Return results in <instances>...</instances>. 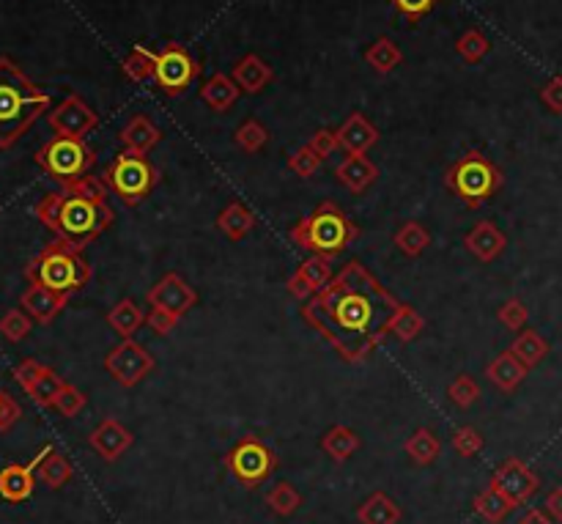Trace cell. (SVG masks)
Listing matches in <instances>:
<instances>
[{"instance_id": "1", "label": "cell", "mask_w": 562, "mask_h": 524, "mask_svg": "<svg viewBox=\"0 0 562 524\" xmlns=\"http://www.w3.org/2000/svg\"><path fill=\"white\" fill-rule=\"evenodd\" d=\"M401 302L359 261H349L302 308L305 321L349 362H362L390 332Z\"/></svg>"}, {"instance_id": "2", "label": "cell", "mask_w": 562, "mask_h": 524, "mask_svg": "<svg viewBox=\"0 0 562 524\" xmlns=\"http://www.w3.org/2000/svg\"><path fill=\"white\" fill-rule=\"evenodd\" d=\"M33 212L58 240L69 242L74 250L91 245L113 223L108 184L97 176H82L72 184H64L58 193L44 196Z\"/></svg>"}, {"instance_id": "3", "label": "cell", "mask_w": 562, "mask_h": 524, "mask_svg": "<svg viewBox=\"0 0 562 524\" xmlns=\"http://www.w3.org/2000/svg\"><path fill=\"white\" fill-rule=\"evenodd\" d=\"M44 110H50V97L14 61L0 58V149L14 146Z\"/></svg>"}, {"instance_id": "4", "label": "cell", "mask_w": 562, "mask_h": 524, "mask_svg": "<svg viewBox=\"0 0 562 524\" xmlns=\"http://www.w3.org/2000/svg\"><path fill=\"white\" fill-rule=\"evenodd\" d=\"M291 242L302 250H313L316 256H326L333 258L338 253H343L351 240L357 236V228L351 225V220L335 206V204H321L313 214H307L305 220H299L291 231Z\"/></svg>"}, {"instance_id": "5", "label": "cell", "mask_w": 562, "mask_h": 524, "mask_svg": "<svg viewBox=\"0 0 562 524\" xmlns=\"http://www.w3.org/2000/svg\"><path fill=\"white\" fill-rule=\"evenodd\" d=\"M25 277L30 283L47 285V289L72 294L80 292L91 280V266L80 258V250H74L69 242L58 240L47 245L25 269Z\"/></svg>"}, {"instance_id": "6", "label": "cell", "mask_w": 562, "mask_h": 524, "mask_svg": "<svg viewBox=\"0 0 562 524\" xmlns=\"http://www.w3.org/2000/svg\"><path fill=\"white\" fill-rule=\"evenodd\" d=\"M445 184L458 201H463V206L478 209L502 187V173L486 154L466 152L455 165H450Z\"/></svg>"}, {"instance_id": "7", "label": "cell", "mask_w": 562, "mask_h": 524, "mask_svg": "<svg viewBox=\"0 0 562 524\" xmlns=\"http://www.w3.org/2000/svg\"><path fill=\"white\" fill-rule=\"evenodd\" d=\"M36 162L56 181L72 184V181L88 176V170L93 168V162H97V154H93V149H88L80 137L56 135L50 143H44V146L39 149Z\"/></svg>"}, {"instance_id": "8", "label": "cell", "mask_w": 562, "mask_h": 524, "mask_svg": "<svg viewBox=\"0 0 562 524\" xmlns=\"http://www.w3.org/2000/svg\"><path fill=\"white\" fill-rule=\"evenodd\" d=\"M157 181H160V170L146 157L132 152L118 154L105 170V184L126 206H137L157 187Z\"/></svg>"}, {"instance_id": "9", "label": "cell", "mask_w": 562, "mask_h": 524, "mask_svg": "<svg viewBox=\"0 0 562 524\" xmlns=\"http://www.w3.org/2000/svg\"><path fill=\"white\" fill-rule=\"evenodd\" d=\"M274 464L277 461H274L272 450L255 437L242 440L228 456V469L233 472V478L247 489H255L258 484H264L274 472Z\"/></svg>"}, {"instance_id": "10", "label": "cell", "mask_w": 562, "mask_h": 524, "mask_svg": "<svg viewBox=\"0 0 562 524\" xmlns=\"http://www.w3.org/2000/svg\"><path fill=\"white\" fill-rule=\"evenodd\" d=\"M154 357L151 352H146L143 344H137L134 338H124L118 346L110 349V354L105 357V368L108 373L116 379L124 388H134L154 371Z\"/></svg>"}, {"instance_id": "11", "label": "cell", "mask_w": 562, "mask_h": 524, "mask_svg": "<svg viewBox=\"0 0 562 524\" xmlns=\"http://www.w3.org/2000/svg\"><path fill=\"white\" fill-rule=\"evenodd\" d=\"M195 77H198V64L181 44H165L157 53L154 80L160 83V88L165 93H170V97L173 93H184L193 85Z\"/></svg>"}, {"instance_id": "12", "label": "cell", "mask_w": 562, "mask_h": 524, "mask_svg": "<svg viewBox=\"0 0 562 524\" xmlns=\"http://www.w3.org/2000/svg\"><path fill=\"white\" fill-rule=\"evenodd\" d=\"M14 379L20 382V388L39 404V406H47L53 409L56 398L61 396V390L66 388L64 379L53 371L41 365L39 360H22L17 368H14Z\"/></svg>"}, {"instance_id": "13", "label": "cell", "mask_w": 562, "mask_h": 524, "mask_svg": "<svg viewBox=\"0 0 562 524\" xmlns=\"http://www.w3.org/2000/svg\"><path fill=\"white\" fill-rule=\"evenodd\" d=\"M47 121H50L53 132L56 135H64V137H85L88 132H93L99 127V116L97 110H93L88 102H82L77 93H72V97H66L58 108L50 110V116H47Z\"/></svg>"}, {"instance_id": "14", "label": "cell", "mask_w": 562, "mask_h": 524, "mask_svg": "<svg viewBox=\"0 0 562 524\" xmlns=\"http://www.w3.org/2000/svg\"><path fill=\"white\" fill-rule=\"evenodd\" d=\"M146 300H149L151 308H160V310H168V313H176V316L190 313L198 305L195 289L176 272H168L162 280H157V285L146 294Z\"/></svg>"}, {"instance_id": "15", "label": "cell", "mask_w": 562, "mask_h": 524, "mask_svg": "<svg viewBox=\"0 0 562 524\" xmlns=\"http://www.w3.org/2000/svg\"><path fill=\"white\" fill-rule=\"evenodd\" d=\"M491 484L513 502V505H524L535 492H538V478H535V472L519 461V458H507L497 472H494V478Z\"/></svg>"}, {"instance_id": "16", "label": "cell", "mask_w": 562, "mask_h": 524, "mask_svg": "<svg viewBox=\"0 0 562 524\" xmlns=\"http://www.w3.org/2000/svg\"><path fill=\"white\" fill-rule=\"evenodd\" d=\"M53 445L41 448L28 464H12L0 472V497L6 502H22L33 494V472L39 469V464L50 456Z\"/></svg>"}, {"instance_id": "17", "label": "cell", "mask_w": 562, "mask_h": 524, "mask_svg": "<svg viewBox=\"0 0 562 524\" xmlns=\"http://www.w3.org/2000/svg\"><path fill=\"white\" fill-rule=\"evenodd\" d=\"M333 280V269H330V258L326 256H310L299 264V269L289 277V292L297 300H310L316 297L321 289H326Z\"/></svg>"}, {"instance_id": "18", "label": "cell", "mask_w": 562, "mask_h": 524, "mask_svg": "<svg viewBox=\"0 0 562 524\" xmlns=\"http://www.w3.org/2000/svg\"><path fill=\"white\" fill-rule=\"evenodd\" d=\"M22 310L47 324V321H53L69 302V294H61V292H53V289H47V285H39V283H30L28 285V292L22 294Z\"/></svg>"}, {"instance_id": "19", "label": "cell", "mask_w": 562, "mask_h": 524, "mask_svg": "<svg viewBox=\"0 0 562 524\" xmlns=\"http://www.w3.org/2000/svg\"><path fill=\"white\" fill-rule=\"evenodd\" d=\"M338 143L346 154H365V152H370V146L379 143V129L373 127L362 113H351L338 129Z\"/></svg>"}, {"instance_id": "20", "label": "cell", "mask_w": 562, "mask_h": 524, "mask_svg": "<svg viewBox=\"0 0 562 524\" xmlns=\"http://www.w3.org/2000/svg\"><path fill=\"white\" fill-rule=\"evenodd\" d=\"M463 245H466V250H470L478 261H494L502 250H505V245H507V240H505V233L491 223V220H480L470 233L463 236Z\"/></svg>"}, {"instance_id": "21", "label": "cell", "mask_w": 562, "mask_h": 524, "mask_svg": "<svg viewBox=\"0 0 562 524\" xmlns=\"http://www.w3.org/2000/svg\"><path fill=\"white\" fill-rule=\"evenodd\" d=\"M129 445H132V434L126 432V428L118 420H113V417L102 420L91 432V448L97 450L102 458H108V461H116Z\"/></svg>"}, {"instance_id": "22", "label": "cell", "mask_w": 562, "mask_h": 524, "mask_svg": "<svg viewBox=\"0 0 562 524\" xmlns=\"http://www.w3.org/2000/svg\"><path fill=\"white\" fill-rule=\"evenodd\" d=\"M121 143H124V149L132 152V154H140V157H146L157 143L162 140V129L149 121L146 116H134L121 132H118Z\"/></svg>"}, {"instance_id": "23", "label": "cell", "mask_w": 562, "mask_h": 524, "mask_svg": "<svg viewBox=\"0 0 562 524\" xmlns=\"http://www.w3.org/2000/svg\"><path fill=\"white\" fill-rule=\"evenodd\" d=\"M338 181L351 189V193H365V189L379 179L376 162H370L365 154H349L338 168H335Z\"/></svg>"}, {"instance_id": "24", "label": "cell", "mask_w": 562, "mask_h": 524, "mask_svg": "<svg viewBox=\"0 0 562 524\" xmlns=\"http://www.w3.org/2000/svg\"><path fill=\"white\" fill-rule=\"evenodd\" d=\"M230 77H233V83H237L245 93H261L274 80V72H272V66L261 56L250 53L237 66H233Z\"/></svg>"}, {"instance_id": "25", "label": "cell", "mask_w": 562, "mask_h": 524, "mask_svg": "<svg viewBox=\"0 0 562 524\" xmlns=\"http://www.w3.org/2000/svg\"><path fill=\"white\" fill-rule=\"evenodd\" d=\"M527 365L513 354L510 349L507 352H502L499 357H494L491 362H489V368H486V376L491 379V382L499 388V390H505V393H510V390H516L522 382H524V376H527Z\"/></svg>"}, {"instance_id": "26", "label": "cell", "mask_w": 562, "mask_h": 524, "mask_svg": "<svg viewBox=\"0 0 562 524\" xmlns=\"http://www.w3.org/2000/svg\"><path fill=\"white\" fill-rule=\"evenodd\" d=\"M239 85L233 83V77H228V74H212L206 83H203V88H201V100L212 108V110H217V113H225L228 108H233V102L239 100Z\"/></svg>"}, {"instance_id": "27", "label": "cell", "mask_w": 562, "mask_h": 524, "mask_svg": "<svg viewBox=\"0 0 562 524\" xmlns=\"http://www.w3.org/2000/svg\"><path fill=\"white\" fill-rule=\"evenodd\" d=\"M217 228L228 236V240H245V236L255 228V214L239 204V201H230L220 217H217Z\"/></svg>"}, {"instance_id": "28", "label": "cell", "mask_w": 562, "mask_h": 524, "mask_svg": "<svg viewBox=\"0 0 562 524\" xmlns=\"http://www.w3.org/2000/svg\"><path fill=\"white\" fill-rule=\"evenodd\" d=\"M357 519L362 524H398L401 521V508L385 492H376L370 500H365L357 508Z\"/></svg>"}, {"instance_id": "29", "label": "cell", "mask_w": 562, "mask_h": 524, "mask_svg": "<svg viewBox=\"0 0 562 524\" xmlns=\"http://www.w3.org/2000/svg\"><path fill=\"white\" fill-rule=\"evenodd\" d=\"M108 321H110V327L118 332L121 341H124V338H132L134 332L143 327L146 316H143V310L137 308L134 300H118L113 305V310L108 313Z\"/></svg>"}, {"instance_id": "30", "label": "cell", "mask_w": 562, "mask_h": 524, "mask_svg": "<svg viewBox=\"0 0 562 524\" xmlns=\"http://www.w3.org/2000/svg\"><path fill=\"white\" fill-rule=\"evenodd\" d=\"M365 61H367V66H373L376 72L387 74V72H393V69H398L403 64V53H401V47L393 39L379 36L376 41L367 47Z\"/></svg>"}, {"instance_id": "31", "label": "cell", "mask_w": 562, "mask_h": 524, "mask_svg": "<svg viewBox=\"0 0 562 524\" xmlns=\"http://www.w3.org/2000/svg\"><path fill=\"white\" fill-rule=\"evenodd\" d=\"M395 245L403 256L409 258H417L419 253H426V248L431 245V233L426 231V225L419 223H403L395 233Z\"/></svg>"}, {"instance_id": "32", "label": "cell", "mask_w": 562, "mask_h": 524, "mask_svg": "<svg viewBox=\"0 0 562 524\" xmlns=\"http://www.w3.org/2000/svg\"><path fill=\"white\" fill-rule=\"evenodd\" d=\"M513 508H516V505H513L494 484H489L486 492H480L478 500H475V511H478L486 521H491V524H499Z\"/></svg>"}, {"instance_id": "33", "label": "cell", "mask_w": 562, "mask_h": 524, "mask_svg": "<svg viewBox=\"0 0 562 524\" xmlns=\"http://www.w3.org/2000/svg\"><path fill=\"white\" fill-rule=\"evenodd\" d=\"M510 352L516 354L527 368H535L549 354V344L538 336L535 329H524V332H519V338L510 344Z\"/></svg>"}, {"instance_id": "34", "label": "cell", "mask_w": 562, "mask_h": 524, "mask_svg": "<svg viewBox=\"0 0 562 524\" xmlns=\"http://www.w3.org/2000/svg\"><path fill=\"white\" fill-rule=\"evenodd\" d=\"M321 448H324V453H330L341 464L359 448V437L346 425H335L333 432H326V437L321 440Z\"/></svg>"}, {"instance_id": "35", "label": "cell", "mask_w": 562, "mask_h": 524, "mask_svg": "<svg viewBox=\"0 0 562 524\" xmlns=\"http://www.w3.org/2000/svg\"><path fill=\"white\" fill-rule=\"evenodd\" d=\"M39 481L44 486H50V489H61L64 484H69L72 478V464L66 456H61L58 450H50V456H47L41 464H39Z\"/></svg>"}, {"instance_id": "36", "label": "cell", "mask_w": 562, "mask_h": 524, "mask_svg": "<svg viewBox=\"0 0 562 524\" xmlns=\"http://www.w3.org/2000/svg\"><path fill=\"white\" fill-rule=\"evenodd\" d=\"M154 69H157V53L149 50V47H143V44H137L134 50L124 58V74L134 83L151 80Z\"/></svg>"}, {"instance_id": "37", "label": "cell", "mask_w": 562, "mask_h": 524, "mask_svg": "<svg viewBox=\"0 0 562 524\" xmlns=\"http://www.w3.org/2000/svg\"><path fill=\"white\" fill-rule=\"evenodd\" d=\"M439 450H442V445H439V440L428 432V428H417V432L406 440V453H409V458H414L417 464H431V461H437Z\"/></svg>"}, {"instance_id": "38", "label": "cell", "mask_w": 562, "mask_h": 524, "mask_svg": "<svg viewBox=\"0 0 562 524\" xmlns=\"http://www.w3.org/2000/svg\"><path fill=\"white\" fill-rule=\"evenodd\" d=\"M491 41L486 33H480L478 28H470L466 33H461V39L455 41V53L466 61V64H478L489 56Z\"/></svg>"}, {"instance_id": "39", "label": "cell", "mask_w": 562, "mask_h": 524, "mask_svg": "<svg viewBox=\"0 0 562 524\" xmlns=\"http://www.w3.org/2000/svg\"><path fill=\"white\" fill-rule=\"evenodd\" d=\"M423 327H426L423 316H419L414 308H409V305L401 302V308H398V313H395V319L390 324V332H393L398 341L409 344V341H414L419 336V332H423Z\"/></svg>"}, {"instance_id": "40", "label": "cell", "mask_w": 562, "mask_h": 524, "mask_svg": "<svg viewBox=\"0 0 562 524\" xmlns=\"http://www.w3.org/2000/svg\"><path fill=\"white\" fill-rule=\"evenodd\" d=\"M233 140H237V146H242L247 154H255L269 143V132H266V127L261 121L250 118L242 127H237V135H233Z\"/></svg>"}, {"instance_id": "41", "label": "cell", "mask_w": 562, "mask_h": 524, "mask_svg": "<svg viewBox=\"0 0 562 524\" xmlns=\"http://www.w3.org/2000/svg\"><path fill=\"white\" fill-rule=\"evenodd\" d=\"M299 494L291 484H277L269 494H266V505L277 513V516H291L299 508Z\"/></svg>"}, {"instance_id": "42", "label": "cell", "mask_w": 562, "mask_h": 524, "mask_svg": "<svg viewBox=\"0 0 562 524\" xmlns=\"http://www.w3.org/2000/svg\"><path fill=\"white\" fill-rule=\"evenodd\" d=\"M28 332H30V319L20 308L9 310L4 319H0V336H4L6 341H12V344H20L22 338H28Z\"/></svg>"}, {"instance_id": "43", "label": "cell", "mask_w": 562, "mask_h": 524, "mask_svg": "<svg viewBox=\"0 0 562 524\" xmlns=\"http://www.w3.org/2000/svg\"><path fill=\"white\" fill-rule=\"evenodd\" d=\"M447 396H450V401H453L455 406L470 409V406L480 398V390H478V385H475V379H472V376H458L455 382L447 388Z\"/></svg>"}, {"instance_id": "44", "label": "cell", "mask_w": 562, "mask_h": 524, "mask_svg": "<svg viewBox=\"0 0 562 524\" xmlns=\"http://www.w3.org/2000/svg\"><path fill=\"white\" fill-rule=\"evenodd\" d=\"M499 321L507 327V329H516V332H522L524 329V324H527V319H530V310H527V305L522 302V300H516V297H510L502 308H499Z\"/></svg>"}, {"instance_id": "45", "label": "cell", "mask_w": 562, "mask_h": 524, "mask_svg": "<svg viewBox=\"0 0 562 524\" xmlns=\"http://www.w3.org/2000/svg\"><path fill=\"white\" fill-rule=\"evenodd\" d=\"M453 448L461 456H475V453L483 450V437L475 432L472 425H463V428H458V432L453 434Z\"/></svg>"}, {"instance_id": "46", "label": "cell", "mask_w": 562, "mask_h": 524, "mask_svg": "<svg viewBox=\"0 0 562 524\" xmlns=\"http://www.w3.org/2000/svg\"><path fill=\"white\" fill-rule=\"evenodd\" d=\"M318 165H321V157L310 149V146H302L297 154H291V160H289V168L297 173V176H302V179H307V176H313L316 170H318Z\"/></svg>"}, {"instance_id": "47", "label": "cell", "mask_w": 562, "mask_h": 524, "mask_svg": "<svg viewBox=\"0 0 562 524\" xmlns=\"http://www.w3.org/2000/svg\"><path fill=\"white\" fill-rule=\"evenodd\" d=\"M82 406H85V396L77 388H72V385H66L61 390V396L56 398V404H53V409L61 412L64 417H74Z\"/></svg>"}, {"instance_id": "48", "label": "cell", "mask_w": 562, "mask_h": 524, "mask_svg": "<svg viewBox=\"0 0 562 524\" xmlns=\"http://www.w3.org/2000/svg\"><path fill=\"white\" fill-rule=\"evenodd\" d=\"M307 146H310L321 160H326L335 149H341V143H338V129H318V132L313 135V140L307 143Z\"/></svg>"}, {"instance_id": "49", "label": "cell", "mask_w": 562, "mask_h": 524, "mask_svg": "<svg viewBox=\"0 0 562 524\" xmlns=\"http://www.w3.org/2000/svg\"><path fill=\"white\" fill-rule=\"evenodd\" d=\"M178 319H181V316H176V313H168V310L151 308V313L146 316V324L157 332V336H168V332H173V329H176Z\"/></svg>"}, {"instance_id": "50", "label": "cell", "mask_w": 562, "mask_h": 524, "mask_svg": "<svg viewBox=\"0 0 562 524\" xmlns=\"http://www.w3.org/2000/svg\"><path fill=\"white\" fill-rule=\"evenodd\" d=\"M390 4H393L401 14H406V17H411V20H419V17H426V14L437 6V0H390Z\"/></svg>"}, {"instance_id": "51", "label": "cell", "mask_w": 562, "mask_h": 524, "mask_svg": "<svg viewBox=\"0 0 562 524\" xmlns=\"http://www.w3.org/2000/svg\"><path fill=\"white\" fill-rule=\"evenodd\" d=\"M540 100H543V105H546L551 113H562V77H559V74L551 77V80L543 85Z\"/></svg>"}, {"instance_id": "52", "label": "cell", "mask_w": 562, "mask_h": 524, "mask_svg": "<svg viewBox=\"0 0 562 524\" xmlns=\"http://www.w3.org/2000/svg\"><path fill=\"white\" fill-rule=\"evenodd\" d=\"M20 417H22L20 404L9 393H0V432H4V428H9V425H14Z\"/></svg>"}, {"instance_id": "53", "label": "cell", "mask_w": 562, "mask_h": 524, "mask_svg": "<svg viewBox=\"0 0 562 524\" xmlns=\"http://www.w3.org/2000/svg\"><path fill=\"white\" fill-rule=\"evenodd\" d=\"M546 511H549L557 521H562V486L554 489V492L546 497Z\"/></svg>"}, {"instance_id": "54", "label": "cell", "mask_w": 562, "mask_h": 524, "mask_svg": "<svg viewBox=\"0 0 562 524\" xmlns=\"http://www.w3.org/2000/svg\"><path fill=\"white\" fill-rule=\"evenodd\" d=\"M516 524H554L543 511H530V513H524Z\"/></svg>"}]
</instances>
